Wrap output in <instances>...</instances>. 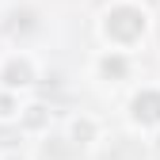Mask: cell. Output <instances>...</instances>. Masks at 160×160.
Masks as SVG:
<instances>
[{"mask_svg": "<svg viewBox=\"0 0 160 160\" xmlns=\"http://www.w3.org/2000/svg\"><path fill=\"white\" fill-rule=\"evenodd\" d=\"M99 38L107 50H122V53H137L145 46V38L152 34V15L141 0H111L95 23Z\"/></svg>", "mask_w": 160, "mask_h": 160, "instance_id": "cell-1", "label": "cell"}, {"mask_svg": "<svg viewBox=\"0 0 160 160\" xmlns=\"http://www.w3.org/2000/svg\"><path fill=\"white\" fill-rule=\"evenodd\" d=\"M130 118L141 130H160V84H141L130 99Z\"/></svg>", "mask_w": 160, "mask_h": 160, "instance_id": "cell-3", "label": "cell"}, {"mask_svg": "<svg viewBox=\"0 0 160 160\" xmlns=\"http://www.w3.org/2000/svg\"><path fill=\"white\" fill-rule=\"evenodd\" d=\"M65 141H72L80 149H95L99 141H103V122H99L95 114L80 111V114H72L65 122Z\"/></svg>", "mask_w": 160, "mask_h": 160, "instance_id": "cell-4", "label": "cell"}, {"mask_svg": "<svg viewBox=\"0 0 160 160\" xmlns=\"http://www.w3.org/2000/svg\"><path fill=\"white\" fill-rule=\"evenodd\" d=\"M42 80V61L31 53V50H12L0 57V88H12V92H27Z\"/></svg>", "mask_w": 160, "mask_h": 160, "instance_id": "cell-2", "label": "cell"}, {"mask_svg": "<svg viewBox=\"0 0 160 160\" xmlns=\"http://www.w3.org/2000/svg\"><path fill=\"white\" fill-rule=\"evenodd\" d=\"M23 92H12V88H0V122H15L19 126V114H23Z\"/></svg>", "mask_w": 160, "mask_h": 160, "instance_id": "cell-7", "label": "cell"}, {"mask_svg": "<svg viewBox=\"0 0 160 160\" xmlns=\"http://www.w3.org/2000/svg\"><path fill=\"white\" fill-rule=\"evenodd\" d=\"M152 149L160 152V130H152Z\"/></svg>", "mask_w": 160, "mask_h": 160, "instance_id": "cell-9", "label": "cell"}, {"mask_svg": "<svg viewBox=\"0 0 160 160\" xmlns=\"http://www.w3.org/2000/svg\"><path fill=\"white\" fill-rule=\"evenodd\" d=\"M0 160H31V156H23V152H0Z\"/></svg>", "mask_w": 160, "mask_h": 160, "instance_id": "cell-8", "label": "cell"}, {"mask_svg": "<svg viewBox=\"0 0 160 160\" xmlns=\"http://www.w3.org/2000/svg\"><path fill=\"white\" fill-rule=\"evenodd\" d=\"M130 57L133 53H122V50H103L92 57V76L95 80H126L130 76Z\"/></svg>", "mask_w": 160, "mask_h": 160, "instance_id": "cell-5", "label": "cell"}, {"mask_svg": "<svg viewBox=\"0 0 160 160\" xmlns=\"http://www.w3.org/2000/svg\"><path fill=\"white\" fill-rule=\"evenodd\" d=\"M19 130H23V133H42V130H50V107L46 103H27L23 114H19Z\"/></svg>", "mask_w": 160, "mask_h": 160, "instance_id": "cell-6", "label": "cell"}]
</instances>
